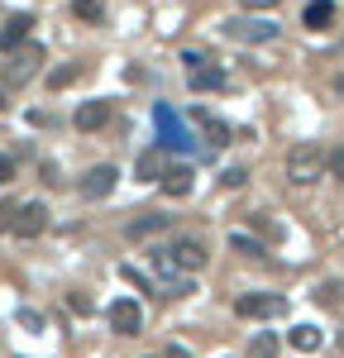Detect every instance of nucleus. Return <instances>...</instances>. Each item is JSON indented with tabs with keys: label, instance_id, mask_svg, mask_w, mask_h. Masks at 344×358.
Instances as JSON below:
<instances>
[{
	"label": "nucleus",
	"instance_id": "18",
	"mask_svg": "<svg viewBox=\"0 0 344 358\" xmlns=\"http://www.w3.org/2000/svg\"><path fill=\"white\" fill-rule=\"evenodd\" d=\"M139 177H143V182L163 177V153H158V148H148V153H139Z\"/></svg>",
	"mask_w": 344,
	"mask_h": 358
},
{
	"label": "nucleus",
	"instance_id": "5",
	"mask_svg": "<svg viewBox=\"0 0 344 358\" xmlns=\"http://www.w3.org/2000/svg\"><path fill=\"white\" fill-rule=\"evenodd\" d=\"M110 330L115 334H139L143 330V310H139V301H129V296H120V301H110Z\"/></svg>",
	"mask_w": 344,
	"mask_h": 358
},
{
	"label": "nucleus",
	"instance_id": "9",
	"mask_svg": "<svg viewBox=\"0 0 344 358\" xmlns=\"http://www.w3.org/2000/svg\"><path fill=\"white\" fill-rule=\"evenodd\" d=\"M115 182H120V172H115L110 163H101V167H91V172L82 177V196L86 201H101V196L115 192Z\"/></svg>",
	"mask_w": 344,
	"mask_h": 358
},
{
	"label": "nucleus",
	"instance_id": "20",
	"mask_svg": "<svg viewBox=\"0 0 344 358\" xmlns=\"http://www.w3.org/2000/svg\"><path fill=\"white\" fill-rule=\"evenodd\" d=\"M72 10H77V20H91V24H96V20L106 15V0H77Z\"/></svg>",
	"mask_w": 344,
	"mask_h": 358
},
{
	"label": "nucleus",
	"instance_id": "3",
	"mask_svg": "<svg viewBox=\"0 0 344 358\" xmlns=\"http://www.w3.org/2000/svg\"><path fill=\"white\" fill-rule=\"evenodd\" d=\"M10 229H15L20 239H38V234L48 229V206H43V201H24V206H15Z\"/></svg>",
	"mask_w": 344,
	"mask_h": 358
},
{
	"label": "nucleus",
	"instance_id": "19",
	"mask_svg": "<svg viewBox=\"0 0 344 358\" xmlns=\"http://www.w3.org/2000/svg\"><path fill=\"white\" fill-rule=\"evenodd\" d=\"M229 248H234V253H244V258H263V244L249 239V234H229Z\"/></svg>",
	"mask_w": 344,
	"mask_h": 358
},
{
	"label": "nucleus",
	"instance_id": "26",
	"mask_svg": "<svg viewBox=\"0 0 344 358\" xmlns=\"http://www.w3.org/2000/svg\"><path fill=\"white\" fill-rule=\"evenodd\" d=\"M268 354H273V339H268V334H258V339H254V358H268Z\"/></svg>",
	"mask_w": 344,
	"mask_h": 358
},
{
	"label": "nucleus",
	"instance_id": "8",
	"mask_svg": "<svg viewBox=\"0 0 344 358\" xmlns=\"http://www.w3.org/2000/svg\"><path fill=\"white\" fill-rule=\"evenodd\" d=\"M72 124H77L82 134L106 129V124H110V101H82V106H77V115H72Z\"/></svg>",
	"mask_w": 344,
	"mask_h": 358
},
{
	"label": "nucleus",
	"instance_id": "28",
	"mask_svg": "<svg viewBox=\"0 0 344 358\" xmlns=\"http://www.w3.org/2000/svg\"><path fill=\"white\" fill-rule=\"evenodd\" d=\"M168 358H192V354H187L182 344H172V349H168Z\"/></svg>",
	"mask_w": 344,
	"mask_h": 358
},
{
	"label": "nucleus",
	"instance_id": "6",
	"mask_svg": "<svg viewBox=\"0 0 344 358\" xmlns=\"http://www.w3.org/2000/svg\"><path fill=\"white\" fill-rule=\"evenodd\" d=\"M168 253H172V263H177V273H201V268H206V258H210L201 239H177Z\"/></svg>",
	"mask_w": 344,
	"mask_h": 358
},
{
	"label": "nucleus",
	"instance_id": "4",
	"mask_svg": "<svg viewBox=\"0 0 344 358\" xmlns=\"http://www.w3.org/2000/svg\"><path fill=\"white\" fill-rule=\"evenodd\" d=\"M153 124H158V143L163 148H192V134L182 129V120L172 115V106H153Z\"/></svg>",
	"mask_w": 344,
	"mask_h": 358
},
{
	"label": "nucleus",
	"instance_id": "27",
	"mask_svg": "<svg viewBox=\"0 0 344 358\" xmlns=\"http://www.w3.org/2000/svg\"><path fill=\"white\" fill-rule=\"evenodd\" d=\"M278 0H244V10H273Z\"/></svg>",
	"mask_w": 344,
	"mask_h": 358
},
{
	"label": "nucleus",
	"instance_id": "13",
	"mask_svg": "<svg viewBox=\"0 0 344 358\" xmlns=\"http://www.w3.org/2000/svg\"><path fill=\"white\" fill-rule=\"evenodd\" d=\"M158 182H163V192L168 196H187L192 192V167H163V177H158Z\"/></svg>",
	"mask_w": 344,
	"mask_h": 358
},
{
	"label": "nucleus",
	"instance_id": "12",
	"mask_svg": "<svg viewBox=\"0 0 344 358\" xmlns=\"http://www.w3.org/2000/svg\"><path fill=\"white\" fill-rule=\"evenodd\" d=\"M192 120L206 129V143H210V148H225V143H229V124H225V120H215L210 110H192Z\"/></svg>",
	"mask_w": 344,
	"mask_h": 358
},
{
	"label": "nucleus",
	"instance_id": "29",
	"mask_svg": "<svg viewBox=\"0 0 344 358\" xmlns=\"http://www.w3.org/2000/svg\"><path fill=\"white\" fill-rule=\"evenodd\" d=\"M0 110H5V91H0Z\"/></svg>",
	"mask_w": 344,
	"mask_h": 358
},
{
	"label": "nucleus",
	"instance_id": "24",
	"mask_svg": "<svg viewBox=\"0 0 344 358\" xmlns=\"http://www.w3.org/2000/svg\"><path fill=\"white\" fill-rule=\"evenodd\" d=\"M10 220H15V201H0V234L10 229Z\"/></svg>",
	"mask_w": 344,
	"mask_h": 358
},
{
	"label": "nucleus",
	"instance_id": "17",
	"mask_svg": "<svg viewBox=\"0 0 344 358\" xmlns=\"http://www.w3.org/2000/svg\"><path fill=\"white\" fill-rule=\"evenodd\" d=\"M292 349L315 354V349H320V330H315V325H296V330H292Z\"/></svg>",
	"mask_w": 344,
	"mask_h": 358
},
{
	"label": "nucleus",
	"instance_id": "14",
	"mask_svg": "<svg viewBox=\"0 0 344 358\" xmlns=\"http://www.w3.org/2000/svg\"><path fill=\"white\" fill-rule=\"evenodd\" d=\"M330 20H335V0H311L301 10V24L306 29H330Z\"/></svg>",
	"mask_w": 344,
	"mask_h": 358
},
{
	"label": "nucleus",
	"instance_id": "16",
	"mask_svg": "<svg viewBox=\"0 0 344 358\" xmlns=\"http://www.w3.org/2000/svg\"><path fill=\"white\" fill-rule=\"evenodd\" d=\"M158 229H168V215H139V220L124 224L129 239H148V234H158Z\"/></svg>",
	"mask_w": 344,
	"mask_h": 358
},
{
	"label": "nucleus",
	"instance_id": "1",
	"mask_svg": "<svg viewBox=\"0 0 344 358\" xmlns=\"http://www.w3.org/2000/svg\"><path fill=\"white\" fill-rule=\"evenodd\" d=\"M320 172H325V148L320 143H296L287 153V182L292 187H311Z\"/></svg>",
	"mask_w": 344,
	"mask_h": 358
},
{
	"label": "nucleus",
	"instance_id": "15",
	"mask_svg": "<svg viewBox=\"0 0 344 358\" xmlns=\"http://www.w3.org/2000/svg\"><path fill=\"white\" fill-rule=\"evenodd\" d=\"M220 86H225V72L220 67H210V62L192 67V91H220Z\"/></svg>",
	"mask_w": 344,
	"mask_h": 358
},
{
	"label": "nucleus",
	"instance_id": "21",
	"mask_svg": "<svg viewBox=\"0 0 344 358\" xmlns=\"http://www.w3.org/2000/svg\"><path fill=\"white\" fill-rule=\"evenodd\" d=\"M77 77H82V67H57L53 77H48V86H53V91H62V86H72Z\"/></svg>",
	"mask_w": 344,
	"mask_h": 358
},
{
	"label": "nucleus",
	"instance_id": "7",
	"mask_svg": "<svg viewBox=\"0 0 344 358\" xmlns=\"http://www.w3.org/2000/svg\"><path fill=\"white\" fill-rule=\"evenodd\" d=\"M225 34L239 38V43H268V38H278V24H268V20H229Z\"/></svg>",
	"mask_w": 344,
	"mask_h": 358
},
{
	"label": "nucleus",
	"instance_id": "11",
	"mask_svg": "<svg viewBox=\"0 0 344 358\" xmlns=\"http://www.w3.org/2000/svg\"><path fill=\"white\" fill-rule=\"evenodd\" d=\"M15 67H10V77H15V82H29V77H34V72H38V62H43V48H38V43H34V48H15Z\"/></svg>",
	"mask_w": 344,
	"mask_h": 358
},
{
	"label": "nucleus",
	"instance_id": "23",
	"mask_svg": "<svg viewBox=\"0 0 344 358\" xmlns=\"http://www.w3.org/2000/svg\"><path fill=\"white\" fill-rule=\"evenodd\" d=\"M220 182H225V187H244L249 172H244V167H229V172H220Z\"/></svg>",
	"mask_w": 344,
	"mask_h": 358
},
{
	"label": "nucleus",
	"instance_id": "22",
	"mask_svg": "<svg viewBox=\"0 0 344 358\" xmlns=\"http://www.w3.org/2000/svg\"><path fill=\"white\" fill-rule=\"evenodd\" d=\"M325 172H330V177H340V182H344V143H340V148H330V153H325Z\"/></svg>",
	"mask_w": 344,
	"mask_h": 358
},
{
	"label": "nucleus",
	"instance_id": "2",
	"mask_svg": "<svg viewBox=\"0 0 344 358\" xmlns=\"http://www.w3.org/2000/svg\"><path fill=\"white\" fill-rule=\"evenodd\" d=\"M282 310H287V301L273 296V292H249V296L234 301V315H244V320H273V315H282Z\"/></svg>",
	"mask_w": 344,
	"mask_h": 358
},
{
	"label": "nucleus",
	"instance_id": "10",
	"mask_svg": "<svg viewBox=\"0 0 344 358\" xmlns=\"http://www.w3.org/2000/svg\"><path fill=\"white\" fill-rule=\"evenodd\" d=\"M29 29H34V20H29V15H10V20H5V29H0V53H15V48H24Z\"/></svg>",
	"mask_w": 344,
	"mask_h": 358
},
{
	"label": "nucleus",
	"instance_id": "25",
	"mask_svg": "<svg viewBox=\"0 0 344 358\" xmlns=\"http://www.w3.org/2000/svg\"><path fill=\"white\" fill-rule=\"evenodd\" d=\"M15 182V158H0V187H10Z\"/></svg>",
	"mask_w": 344,
	"mask_h": 358
}]
</instances>
